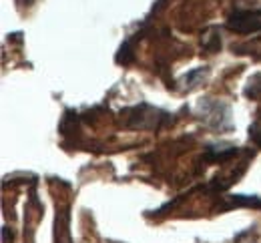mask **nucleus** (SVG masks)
<instances>
[{
	"label": "nucleus",
	"instance_id": "nucleus-7",
	"mask_svg": "<svg viewBox=\"0 0 261 243\" xmlns=\"http://www.w3.org/2000/svg\"><path fill=\"white\" fill-rule=\"evenodd\" d=\"M249 139L253 141L257 147H261V115L249 125Z\"/></svg>",
	"mask_w": 261,
	"mask_h": 243
},
{
	"label": "nucleus",
	"instance_id": "nucleus-8",
	"mask_svg": "<svg viewBox=\"0 0 261 243\" xmlns=\"http://www.w3.org/2000/svg\"><path fill=\"white\" fill-rule=\"evenodd\" d=\"M235 243H257V239H255V233L251 235V229H247V231H243L241 235H237Z\"/></svg>",
	"mask_w": 261,
	"mask_h": 243
},
{
	"label": "nucleus",
	"instance_id": "nucleus-2",
	"mask_svg": "<svg viewBox=\"0 0 261 243\" xmlns=\"http://www.w3.org/2000/svg\"><path fill=\"white\" fill-rule=\"evenodd\" d=\"M165 121H169V115L149 104L133 106L125 111V125L129 129H159Z\"/></svg>",
	"mask_w": 261,
	"mask_h": 243
},
{
	"label": "nucleus",
	"instance_id": "nucleus-1",
	"mask_svg": "<svg viewBox=\"0 0 261 243\" xmlns=\"http://www.w3.org/2000/svg\"><path fill=\"white\" fill-rule=\"evenodd\" d=\"M197 117L211 131L225 133V131H231L233 127L231 109L225 101H219V99H201L197 104Z\"/></svg>",
	"mask_w": 261,
	"mask_h": 243
},
{
	"label": "nucleus",
	"instance_id": "nucleus-4",
	"mask_svg": "<svg viewBox=\"0 0 261 243\" xmlns=\"http://www.w3.org/2000/svg\"><path fill=\"white\" fill-rule=\"evenodd\" d=\"M205 76H207V69H195L181 80V85H183L185 91H191V89H195V87H199L203 83Z\"/></svg>",
	"mask_w": 261,
	"mask_h": 243
},
{
	"label": "nucleus",
	"instance_id": "nucleus-3",
	"mask_svg": "<svg viewBox=\"0 0 261 243\" xmlns=\"http://www.w3.org/2000/svg\"><path fill=\"white\" fill-rule=\"evenodd\" d=\"M227 29L239 35H251L261 31V10H241L231 14L227 20Z\"/></svg>",
	"mask_w": 261,
	"mask_h": 243
},
{
	"label": "nucleus",
	"instance_id": "nucleus-9",
	"mask_svg": "<svg viewBox=\"0 0 261 243\" xmlns=\"http://www.w3.org/2000/svg\"><path fill=\"white\" fill-rule=\"evenodd\" d=\"M4 243H8V229L4 227Z\"/></svg>",
	"mask_w": 261,
	"mask_h": 243
},
{
	"label": "nucleus",
	"instance_id": "nucleus-6",
	"mask_svg": "<svg viewBox=\"0 0 261 243\" xmlns=\"http://www.w3.org/2000/svg\"><path fill=\"white\" fill-rule=\"evenodd\" d=\"M245 95L249 99H259L261 97V72L259 74H253L245 87Z\"/></svg>",
	"mask_w": 261,
	"mask_h": 243
},
{
	"label": "nucleus",
	"instance_id": "nucleus-5",
	"mask_svg": "<svg viewBox=\"0 0 261 243\" xmlns=\"http://www.w3.org/2000/svg\"><path fill=\"white\" fill-rule=\"evenodd\" d=\"M237 205H245V207H261L259 197H245V195H231L229 197L227 207H237Z\"/></svg>",
	"mask_w": 261,
	"mask_h": 243
}]
</instances>
